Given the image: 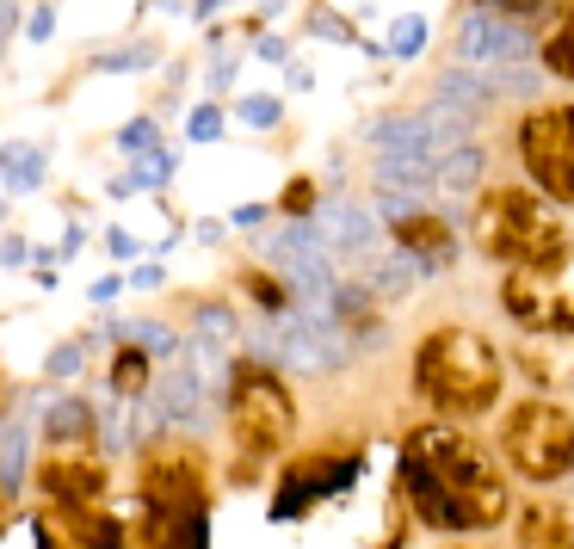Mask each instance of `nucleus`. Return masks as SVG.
<instances>
[{"label": "nucleus", "instance_id": "9b49d317", "mask_svg": "<svg viewBox=\"0 0 574 549\" xmlns=\"http://www.w3.org/2000/svg\"><path fill=\"white\" fill-rule=\"evenodd\" d=\"M315 235L327 241V253H371L377 223H371L359 204H327L322 216H315Z\"/></svg>", "mask_w": 574, "mask_h": 549}, {"label": "nucleus", "instance_id": "b1692460", "mask_svg": "<svg viewBox=\"0 0 574 549\" xmlns=\"http://www.w3.org/2000/svg\"><path fill=\"white\" fill-rule=\"evenodd\" d=\"M309 32H315V38H334V43H352V32H346V20L334 7H315V13H309Z\"/></svg>", "mask_w": 574, "mask_h": 549}, {"label": "nucleus", "instance_id": "2f4dec72", "mask_svg": "<svg viewBox=\"0 0 574 549\" xmlns=\"http://www.w3.org/2000/svg\"><path fill=\"white\" fill-rule=\"evenodd\" d=\"M0 260H7V265H25V241H20V235H13V241L0 247Z\"/></svg>", "mask_w": 574, "mask_h": 549}, {"label": "nucleus", "instance_id": "ddd939ff", "mask_svg": "<svg viewBox=\"0 0 574 549\" xmlns=\"http://www.w3.org/2000/svg\"><path fill=\"white\" fill-rule=\"evenodd\" d=\"M519 544L525 549H574V519L569 512H556V507H537V512H525Z\"/></svg>", "mask_w": 574, "mask_h": 549}, {"label": "nucleus", "instance_id": "6e6552de", "mask_svg": "<svg viewBox=\"0 0 574 549\" xmlns=\"http://www.w3.org/2000/svg\"><path fill=\"white\" fill-rule=\"evenodd\" d=\"M458 142H470V117L445 112V105L371 124V149L377 154H426V161H439V154H451Z\"/></svg>", "mask_w": 574, "mask_h": 549}, {"label": "nucleus", "instance_id": "cd10ccee", "mask_svg": "<svg viewBox=\"0 0 574 549\" xmlns=\"http://www.w3.org/2000/svg\"><path fill=\"white\" fill-rule=\"evenodd\" d=\"M25 32H32V43H43V38H50V32H57V13H50V7H38V13H32V25H25Z\"/></svg>", "mask_w": 574, "mask_h": 549}, {"label": "nucleus", "instance_id": "6ab92c4d", "mask_svg": "<svg viewBox=\"0 0 574 549\" xmlns=\"http://www.w3.org/2000/svg\"><path fill=\"white\" fill-rule=\"evenodd\" d=\"M421 43H426V20L421 13H402L396 32H389V50H396V57H421Z\"/></svg>", "mask_w": 574, "mask_h": 549}, {"label": "nucleus", "instance_id": "393cba45", "mask_svg": "<svg viewBox=\"0 0 574 549\" xmlns=\"http://www.w3.org/2000/svg\"><path fill=\"white\" fill-rule=\"evenodd\" d=\"M544 62H550L562 80H574V25L562 32V38H550V50H544Z\"/></svg>", "mask_w": 574, "mask_h": 549}, {"label": "nucleus", "instance_id": "412c9836", "mask_svg": "<svg viewBox=\"0 0 574 549\" xmlns=\"http://www.w3.org/2000/svg\"><path fill=\"white\" fill-rule=\"evenodd\" d=\"M80 364H87V340H62L57 352H50V364H43V371H50V377H75Z\"/></svg>", "mask_w": 574, "mask_h": 549}, {"label": "nucleus", "instance_id": "f3484780", "mask_svg": "<svg viewBox=\"0 0 574 549\" xmlns=\"http://www.w3.org/2000/svg\"><path fill=\"white\" fill-rule=\"evenodd\" d=\"M112 334H117V340H136L142 352H179V334L161 327V322H117Z\"/></svg>", "mask_w": 574, "mask_h": 549}, {"label": "nucleus", "instance_id": "c756f323", "mask_svg": "<svg viewBox=\"0 0 574 549\" xmlns=\"http://www.w3.org/2000/svg\"><path fill=\"white\" fill-rule=\"evenodd\" d=\"M13 25H20V13H13V0H0V50H7V38H13Z\"/></svg>", "mask_w": 574, "mask_h": 549}, {"label": "nucleus", "instance_id": "20e7f679", "mask_svg": "<svg viewBox=\"0 0 574 549\" xmlns=\"http://www.w3.org/2000/svg\"><path fill=\"white\" fill-rule=\"evenodd\" d=\"M229 420H235V433H241V445H253V451L285 445L297 408H290L278 371H266V364H241V371L229 377Z\"/></svg>", "mask_w": 574, "mask_h": 549}, {"label": "nucleus", "instance_id": "0eeeda50", "mask_svg": "<svg viewBox=\"0 0 574 549\" xmlns=\"http://www.w3.org/2000/svg\"><path fill=\"white\" fill-rule=\"evenodd\" d=\"M458 57L482 62V68H519V62L537 57L532 25L513 20V13H495V7H470L458 25Z\"/></svg>", "mask_w": 574, "mask_h": 549}, {"label": "nucleus", "instance_id": "423d86ee", "mask_svg": "<svg viewBox=\"0 0 574 549\" xmlns=\"http://www.w3.org/2000/svg\"><path fill=\"white\" fill-rule=\"evenodd\" d=\"M482 223H488V228H482V247H488V253H507V260L537 265V253H550V247H556L550 216H544L525 191H495Z\"/></svg>", "mask_w": 574, "mask_h": 549}, {"label": "nucleus", "instance_id": "c85d7f7f", "mask_svg": "<svg viewBox=\"0 0 574 549\" xmlns=\"http://www.w3.org/2000/svg\"><path fill=\"white\" fill-rule=\"evenodd\" d=\"M130 285H136V290H154V285H161V265H136Z\"/></svg>", "mask_w": 574, "mask_h": 549}, {"label": "nucleus", "instance_id": "1a4fd4ad", "mask_svg": "<svg viewBox=\"0 0 574 549\" xmlns=\"http://www.w3.org/2000/svg\"><path fill=\"white\" fill-rule=\"evenodd\" d=\"M149 414L161 420V426H204V414H211V389H204V377L179 359L173 371H161V383L149 389Z\"/></svg>", "mask_w": 574, "mask_h": 549}, {"label": "nucleus", "instance_id": "f8f14e48", "mask_svg": "<svg viewBox=\"0 0 574 549\" xmlns=\"http://www.w3.org/2000/svg\"><path fill=\"white\" fill-rule=\"evenodd\" d=\"M371 179L383 191H414V198H426V191L439 186V161H426V154H377Z\"/></svg>", "mask_w": 574, "mask_h": 549}, {"label": "nucleus", "instance_id": "5701e85b", "mask_svg": "<svg viewBox=\"0 0 574 549\" xmlns=\"http://www.w3.org/2000/svg\"><path fill=\"white\" fill-rule=\"evenodd\" d=\"M87 420H93V414H87V401H62L57 420H50V433H57V438H75V433H87Z\"/></svg>", "mask_w": 574, "mask_h": 549}, {"label": "nucleus", "instance_id": "9d476101", "mask_svg": "<svg viewBox=\"0 0 574 549\" xmlns=\"http://www.w3.org/2000/svg\"><path fill=\"white\" fill-rule=\"evenodd\" d=\"M495 99H500L495 75H470V68H451V75H439V80H433V105H445V112L470 117V124H476V117L488 112Z\"/></svg>", "mask_w": 574, "mask_h": 549}, {"label": "nucleus", "instance_id": "7c9ffc66", "mask_svg": "<svg viewBox=\"0 0 574 549\" xmlns=\"http://www.w3.org/2000/svg\"><path fill=\"white\" fill-rule=\"evenodd\" d=\"M260 223H266V210H260V204H241V210H235V228H260Z\"/></svg>", "mask_w": 574, "mask_h": 549}, {"label": "nucleus", "instance_id": "f03ea898", "mask_svg": "<svg viewBox=\"0 0 574 549\" xmlns=\"http://www.w3.org/2000/svg\"><path fill=\"white\" fill-rule=\"evenodd\" d=\"M500 352L482 340L476 327H439L414 346V383L421 396L451 420H470V414H488L500 396Z\"/></svg>", "mask_w": 574, "mask_h": 549}, {"label": "nucleus", "instance_id": "2eb2a0df", "mask_svg": "<svg viewBox=\"0 0 574 549\" xmlns=\"http://www.w3.org/2000/svg\"><path fill=\"white\" fill-rule=\"evenodd\" d=\"M0 179H7V191H38L43 186V149L7 142V149H0Z\"/></svg>", "mask_w": 574, "mask_h": 549}, {"label": "nucleus", "instance_id": "aec40b11", "mask_svg": "<svg viewBox=\"0 0 574 549\" xmlns=\"http://www.w3.org/2000/svg\"><path fill=\"white\" fill-rule=\"evenodd\" d=\"M241 117H248L253 130H272V124L285 117V105H278L272 93H253V99H241Z\"/></svg>", "mask_w": 574, "mask_h": 549}, {"label": "nucleus", "instance_id": "4468645a", "mask_svg": "<svg viewBox=\"0 0 574 549\" xmlns=\"http://www.w3.org/2000/svg\"><path fill=\"white\" fill-rule=\"evenodd\" d=\"M482 173H488V154H482L476 142H458L451 154H439V186L445 191H476Z\"/></svg>", "mask_w": 574, "mask_h": 549}, {"label": "nucleus", "instance_id": "7ed1b4c3", "mask_svg": "<svg viewBox=\"0 0 574 549\" xmlns=\"http://www.w3.org/2000/svg\"><path fill=\"white\" fill-rule=\"evenodd\" d=\"M500 445H507V463L532 482H556V475L574 470V420L556 408V401H525L507 414L500 426Z\"/></svg>", "mask_w": 574, "mask_h": 549}, {"label": "nucleus", "instance_id": "a878e982", "mask_svg": "<svg viewBox=\"0 0 574 549\" xmlns=\"http://www.w3.org/2000/svg\"><path fill=\"white\" fill-rule=\"evenodd\" d=\"M186 136L191 142H216V136H223V112H216V105H198L191 124H186Z\"/></svg>", "mask_w": 574, "mask_h": 549}, {"label": "nucleus", "instance_id": "4be33fe9", "mask_svg": "<svg viewBox=\"0 0 574 549\" xmlns=\"http://www.w3.org/2000/svg\"><path fill=\"white\" fill-rule=\"evenodd\" d=\"M154 142H161V136H154L149 117H136V124H124V130H117V149H124V154H149Z\"/></svg>", "mask_w": 574, "mask_h": 549}, {"label": "nucleus", "instance_id": "f257e3e1", "mask_svg": "<svg viewBox=\"0 0 574 549\" xmlns=\"http://www.w3.org/2000/svg\"><path fill=\"white\" fill-rule=\"evenodd\" d=\"M402 488L421 512V525L433 531H488L507 519V482L451 426H426L408 438Z\"/></svg>", "mask_w": 574, "mask_h": 549}, {"label": "nucleus", "instance_id": "a211bd4d", "mask_svg": "<svg viewBox=\"0 0 574 549\" xmlns=\"http://www.w3.org/2000/svg\"><path fill=\"white\" fill-rule=\"evenodd\" d=\"M25 426H32V420H13V426L0 433V482H7V488H20V475H25Z\"/></svg>", "mask_w": 574, "mask_h": 549}, {"label": "nucleus", "instance_id": "bb28decb", "mask_svg": "<svg viewBox=\"0 0 574 549\" xmlns=\"http://www.w3.org/2000/svg\"><path fill=\"white\" fill-rule=\"evenodd\" d=\"M154 57H161L154 43H136V50H124V57H105V68H149Z\"/></svg>", "mask_w": 574, "mask_h": 549}, {"label": "nucleus", "instance_id": "39448f33", "mask_svg": "<svg viewBox=\"0 0 574 549\" xmlns=\"http://www.w3.org/2000/svg\"><path fill=\"white\" fill-rule=\"evenodd\" d=\"M519 161L556 204H574V105H544L519 124Z\"/></svg>", "mask_w": 574, "mask_h": 549}, {"label": "nucleus", "instance_id": "dca6fc26", "mask_svg": "<svg viewBox=\"0 0 574 549\" xmlns=\"http://www.w3.org/2000/svg\"><path fill=\"white\" fill-rule=\"evenodd\" d=\"M149 359L154 352H142V346H124V352H117L112 359V389L117 396H142V389H149Z\"/></svg>", "mask_w": 574, "mask_h": 549}]
</instances>
